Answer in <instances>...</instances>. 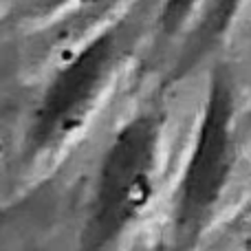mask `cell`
<instances>
[{"mask_svg": "<svg viewBox=\"0 0 251 251\" xmlns=\"http://www.w3.org/2000/svg\"><path fill=\"white\" fill-rule=\"evenodd\" d=\"M159 4L161 0H137L126 16L95 33L64 62L35 110L31 126L33 148L55 146L84 122L117 69L119 57L137 40L146 16Z\"/></svg>", "mask_w": 251, "mask_h": 251, "instance_id": "cell-1", "label": "cell"}, {"mask_svg": "<svg viewBox=\"0 0 251 251\" xmlns=\"http://www.w3.org/2000/svg\"><path fill=\"white\" fill-rule=\"evenodd\" d=\"M161 122L143 113L115 134L97 176L84 251H110L137 221L152 194Z\"/></svg>", "mask_w": 251, "mask_h": 251, "instance_id": "cell-2", "label": "cell"}, {"mask_svg": "<svg viewBox=\"0 0 251 251\" xmlns=\"http://www.w3.org/2000/svg\"><path fill=\"white\" fill-rule=\"evenodd\" d=\"M234 165V97L223 71H216L199 124L196 141L176 194L174 225L185 243L201 234L225 192Z\"/></svg>", "mask_w": 251, "mask_h": 251, "instance_id": "cell-3", "label": "cell"}, {"mask_svg": "<svg viewBox=\"0 0 251 251\" xmlns=\"http://www.w3.org/2000/svg\"><path fill=\"white\" fill-rule=\"evenodd\" d=\"M243 4L245 0H199L194 13H192L194 25L185 38L178 73L196 64L225 35V31L234 22L236 13L243 9Z\"/></svg>", "mask_w": 251, "mask_h": 251, "instance_id": "cell-4", "label": "cell"}, {"mask_svg": "<svg viewBox=\"0 0 251 251\" xmlns=\"http://www.w3.org/2000/svg\"><path fill=\"white\" fill-rule=\"evenodd\" d=\"M199 0H161L159 11H156V20L165 35H172L187 25L194 13Z\"/></svg>", "mask_w": 251, "mask_h": 251, "instance_id": "cell-5", "label": "cell"}, {"mask_svg": "<svg viewBox=\"0 0 251 251\" xmlns=\"http://www.w3.org/2000/svg\"><path fill=\"white\" fill-rule=\"evenodd\" d=\"M42 4L44 11H60V9H66L69 4H77V0H38Z\"/></svg>", "mask_w": 251, "mask_h": 251, "instance_id": "cell-6", "label": "cell"}, {"mask_svg": "<svg viewBox=\"0 0 251 251\" xmlns=\"http://www.w3.org/2000/svg\"><path fill=\"white\" fill-rule=\"evenodd\" d=\"M141 251H168L165 247H154V249H141Z\"/></svg>", "mask_w": 251, "mask_h": 251, "instance_id": "cell-7", "label": "cell"}]
</instances>
